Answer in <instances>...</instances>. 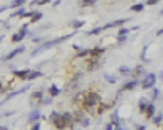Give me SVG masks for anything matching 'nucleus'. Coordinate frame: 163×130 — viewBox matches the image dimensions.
<instances>
[{"instance_id": "obj_6", "label": "nucleus", "mask_w": 163, "mask_h": 130, "mask_svg": "<svg viewBox=\"0 0 163 130\" xmlns=\"http://www.w3.org/2000/svg\"><path fill=\"white\" fill-rule=\"evenodd\" d=\"M114 106V101H109V103H105V101H100L95 108H97V114L100 116V114H103L106 109H109V108H113Z\"/></svg>"}, {"instance_id": "obj_26", "label": "nucleus", "mask_w": 163, "mask_h": 130, "mask_svg": "<svg viewBox=\"0 0 163 130\" xmlns=\"http://www.w3.org/2000/svg\"><path fill=\"white\" fill-rule=\"evenodd\" d=\"M17 33H19V35L22 36V38H24V36L27 35V24H24V25H22V29H21L19 32H17Z\"/></svg>"}, {"instance_id": "obj_7", "label": "nucleus", "mask_w": 163, "mask_h": 130, "mask_svg": "<svg viewBox=\"0 0 163 130\" xmlns=\"http://www.w3.org/2000/svg\"><path fill=\"white\" fill-rule=\"evenodd\" d=\"M130 19H117V21H114V22H108L106 25H103V27H100L102 30H106V29H113V27H119V25H124V24H127Z\"/></svg>"}, {"instance_id": "obj_23", "label": "nucleus", "mask_w": 163, "mask_h": 130, "mask_svg": "<svg viewBox=\"0 0 163 130\" xmlns=\"http://www.w3.org/2000/svg\"><path fill=\"white\" fill-rule=\"evenodd\" d=\"M24 13H25V11L21 8V10H16V11H14V13H13L10 17H19V16H21V17H24Z\"/></svg>"}, {"instance_id": "obj_27", "label": "nucleus", "mask_w": 163, "mask_h": 130, "mask_svg": "<svg viewBox=\"0 0 163 130\" xmlns=\"http://www.w3.org/2000/svg\"><path fill=\"white\" fill-rule=\"evenodd\" d=\"M146 105H147V100H146V98H141V100H139V109L143 111L144 108H146Z\"/></svg>"}, {"instance_id": "obj_16", "label": "nucleus", "mask_w": 163, "mask_h": 130, "mask_svg": "<svg viewBox=\"0 0 163 130\" xmlns=\"http://www.w3.org/2000/svg\"><path fill=\"white\" fill-rule=\"evenodd\" d=\"M49 94H51V97H57V95L60 94V89H59L56 84H52V86L49 87Z\"/></svg>"}, {"instance_id": "obj_8", "label": "nucleus", "mask_w": 163, "mask_h": 130, "mask_svg": "<svg viewBox=\"0 0 163 130\" xmlns=\"http://www.w3.org/2000/svg\"><path fill=\"white\" fill-rule=\"evenodd\" d=\"M30 101H32V105H33V103H35V105L41 103V101H43V92H41V90H38V92H33L32 97H30Z\"/></svg>"}, {"instance_id": "obj_21", "label": "nucleus", "mask_w": 163, "mask_h": 130, "mask_svg": "<svg viewBox=\"0 0 163 130\" xmlns=\"http://www.w3.org/2000/svg\"><path fill=\"white\" fill-rule=\"evenodd\" d=\"M143 10H144V5H143V3H136V5L132 6V11H136V13H139V11H143Z\"/></svg>"}, {"instance_id": "obj_36", "label": "nucleus", "mask_w": 163, "mask_h": 130, "mask_svg": "<svg viewBox=\"0 0 163 130\" xmlns=\"http://www.w3.org/2000/svg\"><path fill=\"white\" fill-rule=\"evenodd\" d=\"M119 71H120V73H127V71H128V67H120Z\"/></svg>"}, {"instance_id": "obj_32", "label": "nucleus", "mask_w": 163, "mask_h": 130, "mask_svg": "<svg viewBox=\"0 0 163 130\" xmlns=\"http://www.w3.org/2000/svg\"><path fill=\"white\" fill-rule=\"evenodd\" d=\"M113 124H116V125H119V124H120V122H119V117H117V113L113 114Z\"/></svg>"}, {"instance_id": "obj_40", "label": "nucleus", "mask_w": 163, "mask_h": 130, "mask_svg": "<svg viewBox=\"0 0 163 130\" xmlns=\"http://www.w3.org/2000/svg\"><path fill=\"white\" fill-rule=\"evenodd\" d=\"M3 90H5V86L2 84V82H0V92H3Z\"/></svg>"}, {"instance_id": "obj_10", "label": "nucleus", "mask_w": 163, "mask_h": 130, "mask_svg": "<svg viewBox=\"0 0 163 130\" xmlns=\"http://www.w3.org/2000/svg\"><path fill=\"white\" fill-rule=\"evenodd\" d=\"M24 51H25V48H24V46H21V48H16V49H13V51H11L10 54L6 55V60H10V59L16 57L17 54H21V52H24Z\"/></svg>"}, {"instance_id": "obj_33", "label": "nucleus", "mask_w": 163, "mask_h": 130, "mask_svg": "<svg viewBox=\"0 0 163 130\" xmlns=\"http://www.w3.org/2000/svg\"><path fill=\"white\" fill-rule=\"evenodd\" d=\"M100 32H102V29H100V27H97V29H92L89 33H90V35H97V33H100Z\"/></svg>"}, {"instance_id": "obj_43", "label": "nucleus", "mask_w": 163, "mask_h": 130, "mask_svg": "<svg viewBox=\"0 0 163 130\" xmlns=\"http://www.w3.org/2000/svg\"><path fill=\"white\" fill-rule=\"evenodd\" d=\"M116 130H124V128H120V127H117V128H116Z\"/></svg>"}, {"instance_id": "obj_2", "label": "nucleus", "mask_w": 163, "mask_h": 130, "mask_svg": "<svg viewBox=\"0 0 163 130\" xmlns=\"http://www.w3.org/2000/svg\"><path fill=\"white\" fill-rule=\"evenodd\" d=\"M102 101V95L95 90H90V92H86V98L83 101V108L84 111H94V108Z\"/></svg>"}, {"instance_id": "obj_4", "label": "nucleus", "mask_w": 163, "mask_h": 130, "mask_svg": "<svg viewBox=\"0 0 163 130\" xmlns=\"http://www.w3.org/2000/svg\"><path fill=\"white\" fill-rule=\"evenodd\" d=\"M89 60L86 62V70L87 71H94V70H97L98 67H100V60H98V57H94V55H89Z\"/></svg>"}, {"instance_id": "obj_31", "label": "nucleus", "mask_w": 163, "mask_h": 130, "mask_svg": "<svg viewBox=\"0 0 163 130\" xmlns=\"http://www.w3.org/2000/svg\"><path fill=\"white\" fill-rule=\"evenodd\" d=\"M154 124H155V125H160V124H161V114L154 117Z\"/></svg>"}, {"instance_id": "obj_3", "label": "nucleus", "mask_w": 163, "mask_h": 130, "mask_svg": "<svg viewBox=\"0 0 163 130\" xmlns=\"http://www.w3.org/2000/svg\"><path fill=\"white\" fill-rule=\"evenodd\" d=\"M68 38H71V36H70V35H65V36H60V38H56V40H51V41L43 43L37 51H33V52H32V55H33V54H37V52H40V51H43V49H48V48H52V46H56V44H60V43H63L65 40H68Z\"/></svg>"}, {"instance_id": "obj_34", "label": "nucleus", "mask_w": 163, "mask_h": 130, "mask_svg": "<svg viewBox=\"0 0 163 130\" xmlns=\"http://www.w3.org/2000/svg\"><path fill=\"white\" fill-rule=\"evenodd\" d=\"M127 32H128V29H125V27H122V29L119 30V35H127Z\"/></svg>"}, {"instance_id": "obj_20", "label": "nucleus", "mask_w": 163, "mask_h": 130, "mask_svg": "<svg viewBox=\"0 0 163 130\" xmlns=\"http://www.w3.org/2000/svg\"><path fill=\"white\" fill-rule=\"evenodd\" d=\"M71 27H73L75 30H78V29H81V27L84 25V21H71V24H70Z\"/></svg>"}, {"instance_id": "obj_30", "label": "nucleus", "mask_w": 163, "mask_h": 130, "mask_svg": "<svg viewBox=\"0 0 163 130\" xmlns=\"http://www.w3.org/2000/svg\"><path fill=\"white\" fill-rule=\"evenodd\" d=\"M40 117V113H38V111H33V113L30 114V120H37Z\"/></svg>"}, {"instance_id": "obj_25", "label": "nucleus", "mask_w": 163, "mask_h": 130, "mask_svg": "<svg viewBox=\"0 0 163 130\" xmlns=\"http://www.w3.org/2000/svg\"><path fill=\"white\" fill-rule=\"evenodd\" d=\"M76 55H78V57H86V55H89V49H81Z\"/></svg>"}, {"instance_id": "obj_1", "label": "nucleus", "mask_w": 163, "mask_h": 130, "mask_svg": "<svg viewBox=\"0 0 163 130\" xmlns=\"http://www.w3.org/2000/svg\"><path fill=\"white\" fill-rule=\"evenodd\" d=\"M51 120L52 124L56 125V128L59 130H65L68 127H73V116L71 113H57V111H54L51 114Z\"/></svg>"}, {"instance_id": "obj_12", "label": "nucleus", "mask_w": 163, "mask_h": 130, "mask_svg": "<svg viewBox=\"0 0 163 130\" xmlns=\"http://www.w3.org/2000/svg\"><path fill=\"white\" fill-rule=\"evenodd\" d=\"M103 52H105L103 48H94V49H89V55H94V57H100Z\"/></svg>"}, {"instance_id": "obj_38", "label": "nucleus", "mask_w": 163, "mask_h": 130, "mask_svg": "<svg viewBox=\"0 0 163 130\" xmlns=\"http://www.w3.org/2000/svg\"><path fill=\"white\" fill-rule=\"evenodd\" d=\"M113 127H114V125H113V124H108V125H106V128H105V130H114V128H113Z\"/></svg>"}, {"instance_id": "obj_35", "label": "nucleus", "mask_w": 163, "mask_h": 130, "mask_svg": "<svg viewBox=\"0 0 163 130\" xmlns=\"http://www.w3.org/2000/svg\"><path fill=\"white\" fill-rule=\"evenodd\" d=\"M158 2H160V0H147V5H155Z\"/></svg>"}, {"instance_id": "obj_15", "label": "nucleus", "mask_w": 163, "mask_h": 130, "mask_svg": "<svg viewBox=\"0 0 163 130\" xmlns=\"http://www.w3.org/2000/svg\"><path fill=\"white\" fill-rule=\"evenodd\" d=\"M135 86H136V79L127 82V84H124V86H122V92H124V90H132V89H135Z\"/></svg>"}, {"instance_id": "obj_19", "label": "nucleus", "mask_w": 163, "mask_h": 130, "mask_svg": "<svg viewBox=\"0 0 163 130\" xmlns=\"http://www.w3.org/2000/svg\"><path fill=\"white\" fill-rule=\"evenodd\" d=\"M144 71V68H143V65H138V67L136 68H133V71H132V75L135 76V78H136V76H139L141 75V73Z\"/></svg>"}, {"instance_id": "obj_29", "label": "nucleus", "mask_w": 163, "mask_h": 130, "mask_svg": "<svg viewBox=\"0 0 163 130\" xmlns=\"http://www.w3.org/2000/svg\"><path fill=\"white\" fill-rule=\"evenodd\" d=\"M117 41H119V44H124L127 41V36L125 35H119V36H117Z\"/></svg>"}, {"instance_id": "obj_24", "label": "nucleus", "mask_w": 163, "mask_h": 130, "mask_svg": "<svg viewBox=\"0 0 163 130\" xmlns=\"http://www.w3.org/2000/svg\"><path fill=\"white\" fill-rule=\"evenodd\" d=\"M21 40H22V36H21L19 33H14V35L11 36V41H13V43H19Z\"/></svg>"}, {"instance_id": "obj_14", "label": "nucleus", "mask_w": 163, "mask_h": 130, "mask_svg": "<svg viewBox=\"0 0 163 130\" xmlns=\"http://www.w3.org/2000/svg\"><path fill=\"white\" fill-rule=\"evenodd\" d=\"M95 3H97V0H79V6H83V8L92 6V5H95Z\"/></svg>"}, {"instance_id": "obj_37", "label": "nucleus", "mask_w": 163, "mask_h": 130, "mask_svg": "<svg viewBox=\"0 0 163 130\" xmlns=\"http://www.w3.org/2000/svg\"><path fill=\"white\" fill-rule=\"evenodd\" d=\"M106 79H108V81H109V82H114V81H116V79H114L113 76H109V75H106Z\"/></svg>"}, {"instance_id": "obj_11", "label": "nucleus", "mask_w": 163, "mask_h": 130, "mask_svg": "<svg viewBox=\"0 0 163 130\" xmlns=\"http://www.w3.org/2000/svg\"><path fill=\"white\" fill-rule=\"evenodd\" d=\"M29 71H30V70H16V71H13V75H14L16 78L25 79V78H27V75H29Z\"/></svg>"}, {"instance_id": "obj_13", "label": "nucleus", "mask_w": 163, "mask_h": 130, "mask_svg": "<svg viewBox=\"0 0 163 130\" xmlns=\"http://www.w3.org/2000/svg\"><path fill=\"white\" fill-rule=\"evenodd\" d=\"M84 98H86V92H79V94L73 98V101H75V105H83V101H84Z\"/></svg>"}, {"instance_id": "obj_28", "label": "nucleus", "mask_w": 163, "mask_h": 130, "mask_svg": "<svg viewBox=\"0 0 163 130\" xmlns=\"http://www.w3.org/2000/svg\"><path fill=\"white\" fill-rule=\"evenodd\" d=\"M46 3H49V0H38V2H32V8H33V5H46Z\"/></svg>"}, {"instance_id": "obj_17", "label": "nucleus", "mask_w": 163, "mask_h": 130, "mask_svg": "<svg viewBox=\"0 0 163 130\" xmlns=\"http://www.w3.org/2000/svg\"><path fill=\"white\" fill-rule=\"evenodd\" d=\"M43 17V14L40 13V11H33V14L30 16V22H37V21H40Z\"/></svg>"}, {"instance_id": "obj_5", "label": "nucleus", "mask_w": 163, "mask_h": 130, "mask_svg": "<svg viewBox=\"0 0 163 130\" xmlns=\"http://www.w3.org/2000/svg\"><path fill=\"white\" fill-rule=\"evenodd\" d=\"M155 81H157V76L154 75V73H150V75H147L146 78L143 79L141 86H143V89H150V87H154V84H155Z\"/></svg>"}, {"instance_id": "obj_22", "label": "nucleus", "mask_w": 163, "mask_h": 130, "mask_svg": "<svg viewBox=\"0 0 163 130\" xmlns=\"http://www.w3.org/2000/svg\"><path fill=\"white\" fill-rule=\"evenodd\" d=\"M25 3V0H14L13 3H10V6L11 8H17V6H22Z\"/></svg>"}, {"instance_id": "obj_42", "label": "nucleus", "mask_w": 163, "mask_h": 130, "mask_svg": "<svg viewBox=\"0 0 163 130\" xmlns=\"http://www.w3.org/2000/svg\"><path fill=\"white\" fill-rule=\"evenodd\" d=\"M0 130H8V128H6L5 125H0Z\"/></svg>"}, {"instance_id": "obj_9", "label": "nucleus", "mask_w": 163, "mask_h": 130, "mask_svg": "<svg viewBox=\"0 0 163 130\" xmlns=\"http://www.w3.org/2000/svg\"><path fill=\"white\" fill-rule=\"evenodd\" d=\"M143 111H144V116H146L147 119H150V117H154V113H155V106H154L152 103H147Z\"/></svg>"}, {"instance_id": "obj_18", "label": "nucleus", "mask_w": 163, "mask_h": 130, "mask_svg": "<svg viewBox=\"0 0 163 130\" xmlns=\"http://www.w3.org/2000/svg\"><path fill=\"white\" fill-rule=\"evenodd\" d=\"M40 76H43V75H41V71H29V75H27V79H37V78H40Z\"/></svg>"}, {"instance_id": "obj_41", "label": "nucleus", "mask_w": 163, "mask_h": 130, "mask_svg": "<svg viewBox=\"0 0 163 130\" xmlns=\"http://www.w3.org/2000/svg\"><path fill=\"white\" fill-rule=\"evenodd\" d=\"M136 130H146V127H144V125H138V128Z\"/></svg>"}, {"instance_id": "obj_39", "label": "nucleus", "mask_w": 163, "mask_h": 130, "mask_svg": "<svg viewBox=\"0 0 163 130\" xmlns=\"http://www.w3.org/2000/svg\"><path fill=\"white\" fill-rule=\"evenodd\" d=\"M30 130H40V124H35V125H33Z\"/></svg>"}]
</instances>
